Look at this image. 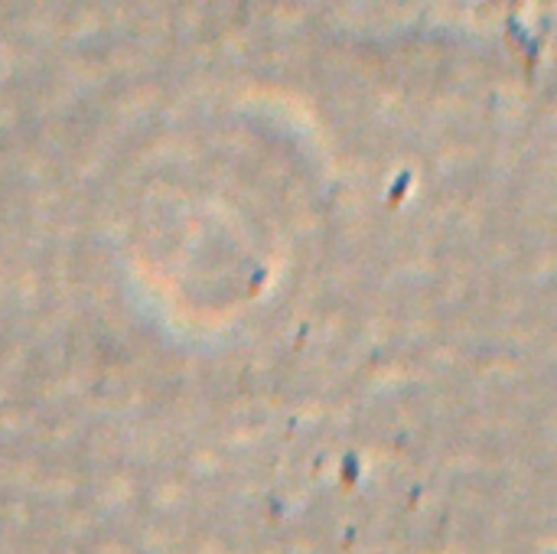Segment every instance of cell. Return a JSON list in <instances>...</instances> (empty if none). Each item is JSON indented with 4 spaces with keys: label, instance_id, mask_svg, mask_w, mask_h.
<instances>
[]
</instances>
